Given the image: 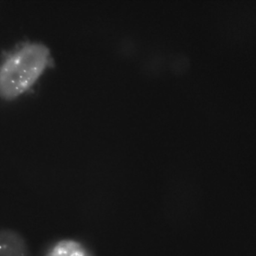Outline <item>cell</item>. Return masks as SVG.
I'll list each match as a JSON object with an SVG mask.
<instances>
[{
  "label": "cell",
  "mask_w": 256,
  "mask_h": 256,
  "mask_svg": "<svg viewBox=\"0 0 256 256\" xmlns=\"http://www.w3.org/2000/svg\"><path fill=\"white\" fill-rule=\"evenodd\" d=\"M46 44L28 42L10 52L0 64V97L12 100L29 90L50 64Z\"/></svg>",
  "instance_id": "obj_1"
},
{
  "label": "cell",
  "mask_w": 256,
  "mask_h": 256,
  "mask_svg": "<svg viewBox=\"0 0 256 256\" xmlns=\"http://www.w3.org/2000/svg\"><path fill=\"white\" fill-rule=\"evenodd\" d=\"M29 246L23 236L11 229L0 230V256H30Z\"/></svg>",
  "instance_id": "obj_2"
}]
</instances>
